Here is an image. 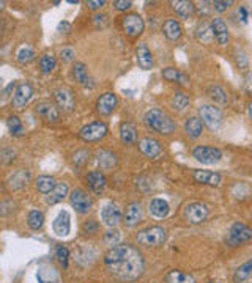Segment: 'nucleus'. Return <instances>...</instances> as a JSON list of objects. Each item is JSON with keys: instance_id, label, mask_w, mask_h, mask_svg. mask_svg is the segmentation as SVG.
Returning <instances> with one entry per match:
<instances>
[{"instance_id": "f03ea898", "label": "nucleus", "mask_w": 252, "mask_h": 283, "mask_svg": "<svg viewBox=\"0 0 252 283\" xmlns=\"http://www.w3.org/2000/svg\"><path fill=\"white\" fill-rule=\"evenodd\" d=\"M144 120L151 131L161 134V136H170V134L175 131V127H177L172 117H169L164 110H161V109L148 110L145 113Z\"/></svg>"}, {"instance_id": "a18cd8bd", "label": "nucleus", "mask_w": 252, "mask_h": 283, "mask_svg": "<svg viewBox=\"0 0 252 283\" xmlns=\"http://www.w3.org/2000/svg\"><path fill=\"white\" fill-rule=\"evenodd\" d=\"M235 61H236V66L240 69H246L248 65H249L248 57L241 51V49H235Z\"/></svg>"}, {"instance_id": "4be33fe9", "label": "nucleus", "mask_w": 252, "mask_h": 283, "mask_svg": "<svg viewBox=\"0 0 252 283\" xmlns=\"http://www.w3.org/2000/svg\"><path fill=\"white\" fill-rule=\"evenodd\" d=\"M185 132L189 139H199L204 132V121L199 117H189L185 123Z\"/></svg>"}, {"instance_id": "20e7f679", "label": "nucleus", "mask_w": 252, "mask_h": 283, "mask_svg": "<svg viewBox=\"0 0 252 283\" xmlns=\"http://www.w3.org/2000/svg\"><path fill=\"white\" fill-rule=\"evenodd\" d=\"M251 239H252V228L248 226L246 223L236 222L230 226L229 235H227V244L230 247H236L240 244H244Z\"/></svg>"}, {"instance_id": "09e8293b", "label": "nucleus", "mask_w": 252, "mask_h": 283, "mask_svg": "<svg viewBox=\"0 0 252 283\" xmlns=\"http://www.w3.org/2000/svg\"><path fill=\"white\" fill-rule=\"evenodd\" d=\"M59 57H60V60L63 63H68V61H71L76 57V52H74V49H71V47H63L62 51H60Z\"/></svg>"}, {"instance_id": "2eb2a0df", "label": "nucleus", "mask_w": 252, "mask_h": 283, "mask_svg": "<svg viewBox=\"0 0 252 283\" xmlns=\"http://www.w3.org/2000/svg\"><path fill=\"white\" fill-rule=\"evenodd\" d=\"M117 104H118V99L114 93H104L98 98L96 110L98 113H101V115H110V113L115 110Z\"/></svg>"}, {"instance_id": "ea45409f", "label": "nucleus", "mask_w": 252, "mask_h": 283, "mask_svg": "<svg viewBox=\"0 0 252 283\" xmlns=\"http://www.w3.org/2000/svg\"><path fill=\"white\" fill-rule=\"evenodd\" d=\"M27 223H29V226L32 230H40L44 223V214L41 211H37V209L30 211L29 217H27Z\"/></svg>"}, {"instance_id": "6e6552de", "label": "nucleus", "mask_w": 252, "mask_h": 283, "mask_svg": "<svg viewBox=\"0 0 252 283\" xmlns=\"http://www.w3.org/2000/svg\"><path fill=\"white\" fill-rule=\"evenodd\" d=\"M122 25H123V30L125 33L128 35L131 38H136L139 35H142L145 24H144V19L139 16V14H126V16L122 19Z\"/></svg>"}, {"instance_id": "5fc2aeb1", "label": "nucleus", "mask_w": 252, "mask_h": 283, "mask_svg": "<svg viewBox=\"0 0 252 283\" xmlns=\"http://www.w3.org/2000/svg\"><path fill=\"white\" fill-rule=\"evenodd\" d=\"M238 16H240L243 24L248 22V10H246V6H240V8H238Z\"/></svg>"}, {"instance_id": "473e14b6", "label": "nucleus", "mask_w": 252, "mask_h": 283, "mask_svg": "<svg viewBox=\"0 0 252 283\" xmlns=\"http://www.w3.org/2000/svg\"><path fill=\"white\" fill-rule=\"evenodd\" d=\"M38 65L43 74H51L55 69V66H57V59H55V55L52 54H44L43 57H40Z\"/></svg>"}, {"instance_id": "f704fd0d", "label": "nucleus", "mask_w": 252, "mask_h": 283, "mask_svg": "<svg viewBox=\"0 0 252 283\" xmlns=\"http://www.w3.org/2000/svg\"><path fill=\"white\" fill-rule=\"evenodd\" d=\"M33 59H35V51L30 44H24L18 49L16 60H18V63H21V65H27V63H30Z\"/></svg>"}, {"instance_id": "3c124183", "label": "nucleus", "mask_w": 252, "mask_h": 283, "mask_svg": "<svg viewBox=\"0 0 252 283\" xmlns=\"http://www.w3.org/2000/svg\"><path fill=\"white\" fill-rule=\"evenodd\" d=\"M114 6L118 10V11H126V10H129L132 3L129 2V0H115L114 2Z\"/></svg>"}, {"instance_id": "ddd939ff", "label": "nucleus", "mask_w": 252, "mask_h": 283, "mask_svg": "<svg viewBox=\"0 0 252 283\" xmlns=\"http://www.w3.org/2000/svg\"><path fill=\"white\" fill-rule=\"evenodd\" d=\"M54 99L55 102H57L59 107L63 110V112H71L74 109V95L73 91L66 88V87H62V88H57L54 91Z\"/></svg>"}, {"instance_id": "2f4dec72", "label": "nucleus", "mask_w": 252, "mask_h": 283, "mask_svg": "<svg viewBox=\"0 0 252 283\" xmlns=\"http://www.w3.org/2000/svg\"><path fill=\"white\" fill-rule=\"evenodd\" d=\"M170 105H172L173 110L183 112L189 105V96L186 93H183V91H175L172 99H170Z\"/></svg>"}, {"instance_id": "4d7b16f0", "label": "nucleus", "mask_w": 252, "mask_h": 283, "mask_svg": "<svg viewBox=\"0 0 252 283\" xmlns=\"http://www.w3.org/2000/svg\"><path fill=\"white\" fill-rule=\"evenodd\" d=\"M246 87H248L249 91H252V73H249L248 77H246Z\"/></svg>"}, {"instance_id": "864d4df0", "label": "nucleus", "mask_w": 252, "mask_h": 283, "mask_svg": "<svg viewBox=\"0 0 252 283\" xmlns=\"http://www.w3.org/2000/svg\"><path fill=\"white\" fill-rule=\"evenodd\" d=\"M104 0H90V2H87L88 5V8H92V10H98V8H101V6H104Z\"/></svg>"}, {"instance_id": "9d476101", "label": "nucleus", "mask_w": 252, "mask_h": 283, "mask_svg": "<svg viewBox=\"0 0 252 283\" xmlns=\"http://www.w3.org/2000/svg\"><path fill=\"white\" fill-rule=\"evenodd\" d=\"M69 200H71V204L76 212H79V214H87L92 209V198L82 189H74L71 195H69Z\"/></svg>"}, {"instance_id": "c03bdc74", "label": "nucleus", "mask_w": 252, "mask_h": 283, "mask_svg": "<svg viewBox=\"0 0 252 283\" xmlns=\"http://www.w3.org/2000/svg\"><path fill=\"white\" fill-rule=\"evenodd\" d=\"M55 257H57L59 263L63 266V267H68V258H69V250L66 247L63 245H59L57 250H55Z\"/></svg>"}, {"instance_id": "a878e982", "label": "nucleus", "mask_w": 252, "mask_h": 283, "mask_svg": "<svg viewBox=\"0 0 252 283\" xmlns=\"http://www.w3.org/2000/svg\"><path fill=\"white\" fill-rule=\"evenodd\" d=\"M150 214L155 216L158 219H164L169 216V203H167L166 200H163V198H153V200L150 202Z\"/></svg>"}, {"instance_id": "0eeeda50", "label": "nucleus", "mask_w": 252, "mask_h": 283, "mask_svg": "<svg viewBox=\"0 0 252 283\" xmlns=\"http://www.w3.org/2000/svg\"><path fill=\"white\" fill-rule=\"evenodd\" d=\"M107 136V124L104 121H93L79 131V137L85 142H96Z\"/></svg>"}, {"instance_id": "4468645a", "label": "nucleus", "mask_w": 252, "mask_h": 283, "mask_svg": "<svg viewBox=\"0 0 252 283\" xmlns=\"http://www.w3.org/2000/svg\"><path fill=\"white\" fill-rule=\"evenodd\" d=\"M139 150L144 156L150 159H156L158 156L163 154V146L156 140V139H151V137H144L142 140H139Z\"/></svg>"}, {"instance_id": "de8ad7c7", "label": "nucleus", "mask_w": 252, "mask_h": 283, "mask_svg": "<svg viewBox=\"0 0 252 283\" xmlns=\"http://www.w3.org/2000/svg\"><path fill=\"white\" fill-rule=\"evenodd\" d=\"M211 5H213V10L214 11L224 13L227 8H230V6L233 5V2H232V0H214Z\"/></svg>"}, {"instance_id": "bf43d9fd", "label": "nucleus", "mask_w": 252, "mask_h": 283, "mask_svg": "<svg viewBox=\"0 0 252 283\" xmlns=\"http://www.w3.org/2000/svg\"><path fill=\"white\" fill-rule=\"evenodd\" d=\"M248 115H249V118L252 120V102L248 104Z\"/></svg>"}, {"instance_id": "e433bc0d", "label": "nucleus", "mask_w": 252, "mask_h": 283, "mask_svg": "<svg viewBox=\"0 0 252 283\" xmlns=\"http://www.w3.org/2000/svg\"><path fill=\"white\" fill-rule=\"evenodd\" d=\"M207 93L216 104H226L227 102L226 90H224L222 87H219V85H211V87H208Z\"/></svg>"}, {"instance_id": "bb28decb", "label": "nucleus", "mask_w": 252, "mask_h": 283, "mask_svg": "<svg viewBox=\"0 0 252 283\" xmlns=\"http://www.w3.org/2000/svg\"><path fill=\"white\" fill-rule=\"evenodd\" d=\"M120 140L125 145H132L137 142V131L131 123H122L120 126Z\"/></svg>"}, {"instance_id": "4c0bfd02", "label": "nucleus", "mask_w": 252, "mask_h": 283, "mask_svg": "<svg viewBox=\"0 0 252 283\" xmlns=\"http://www.w3.org/2000/svg\"><path fill=\"white\" fill-rule=\"evenodd\" d=\"M252 274V260L246 261L244 264H241L240 267L235 271V275H233V280L235 283H243L244 280L249 279V275Z\"/></svg>"}, {"instance_id": "39448f33", "label": "nucleus", "mask_w": 252, "mask_h": 283, "mask_svg": "<svg viewBox=\"0 0 252 283\" xmlns=\"http://www.w3.org/2000/svg\"><path fill=\"white\" fill-rule=\"evenodd\" d=\"M199 115H200V120L204 121V124H207L211 131H218L219 126L222 123V113L218 107H214V105H210V104H205V105H200L199 107Z\"/></svg>"}, {"instance_id": "6e6d98bb", "label": "nucleus", "mask_w": 252, "mask_h": 283, "mask_svg": "<svg viewBox=\"0 0 252 283\" xmlns=\"http://www.w3.org/2000/svg\"><path fill=\"white\" fill-rule=\"evenodd\" d=\"M69 30H71V25H69V22H66V20H62V22L59 24V32L60 33H68Z\"/></svg>"}, {"instance_id": "7c9ffc66", "label": "nucleus", "mask_w": 252, "mask_h": 283, "mask_svg": "<svg viewBox=\"0 0 252 283\" xmlns=\"http://www.w3.org/2000/svg\"><path fill=\"white\" fill-rule=\"evenodd\" d=\"M195 37L200 42H205V44H210V42L213 41L214 35H213V28H211V24H207V22H202L197 30H195Z\"/></svg>"}, {"instance_id": "c85d7f7f", "label": "nucleus", "mask_w": 252, "mask_h": 283, "mask_svg": "<svg viewBox=\"0 0 252 283\" xmlns=\"http://www.w3.org/2000/svg\"><path fill=\"white\" fill-rule=\"evenodd\" d=\"M35 186H37V190H38L40 194L49 195L54 190V187L57 186V184H55V180L52 178V176L43 175V176H40V178L37 180Z\"/></svg>"}, {"instance_id": "9b49d317", "label": "nucleus", "mask_w": 252, "mask_h": 283, "mask_svg": "<svg viewBox=\"0 0 252 283\" xmlns=\"http://www.w3.org/2000/svg\"><path fill=\"white\" fill-rule=\"evenodd\" d=\"M33 96V88L30 83L22 82L16 87L15 95H13V107L15 109H24Z\"/></svg>"}, {"instance_id": "cd10ccee", "label": "nucleus", "mask_w": 252, "mask_h": 283, "mask_svg": "<svg viewBox=\"0 0 252 283\" xmlns=\"http://www.w3.org/2000/svg\"><path fill=\"white\" fill-rule=\"evenodd\" d=\"M66 195H68V184L66 182H59L57 186L54 187L52 192L47 195V203L49 204H57Z\"/></svg>"}, {"instance_id": "b1692460", "label": "nucleus", "mask_w": 252, "mask_h": 283, "mask_svg": "<svg viewBox=\"0 0 252 283\" xmlns=\"http://www.w3.org/2000/svg\"><path fill=\"white\" fill-rule=\"evenodd\" d=\"M96 161L100 167L103 170H112L114 167H117L118 164V159H117V154L112 153L109 150H101L96 153Z\"/></svg>"}, {"instance_id": "dca6fc26", "label": "nucleus", "mask_w": 252, "mask_h": 283, "mask_svg": "<svg viewBox=\"0 0 252 283\" xmlns=\"http://www.w3.org/2000/svg\"><path fill=\"white\" fill-rule=\"evenodd\" d=\"M37 113H38L40 117H43L46 121H49V123H57L59 120H60L59 109L55 107L52 102H49V101L40 102L37 105Z\"/></svg>"}, {"instance_id": "72a5a7b5", "label": "nucleus", "mask_w": 252, "mask_h": 283, "mask_svg": "<svg viewBox=\"0 0 252 283\" xmlns=\"http://www.w3.org/2000/svg\"><path fill=\"white\" fill-rule=\"evenodd\" d=\"M166 283H195L192 275L181 271H170L166 275Z\"/></svg>"}, {"instance_id": "79ce46f5", "label": "nucleus", "mask_w": 252, "mask_h": 283, "mask_svg": "<svg viewBox=\"0 0 252 283\" xmlns=\"http://www.w3.org/2000/svg\"><path fill=\"white\" fill-rule=\"evenodd\" d=\"M6 126H8V129L11 132V136H15V137H19V136H22L24 134V126L22 123H21V120L18 117H10L8 120H6Z\"/></svg>"}, {"instance_id": "a211bd4d", "label": "nucleus", "mask_w": 252, "mask_h": 283, "mask_svg": "<svg viewBox=\"0 0 252 283\" xmlns=\"http://www.w3.org/2000/svg\"><path fill=\"white\" fill-rule=\"evenodd\" d=\"M142 221V206L139 202H132L128 204L125 212V225L126 226H134Z\"/></svg>"}, {"instance_id": "49530a36", "label": "nucleus", "mask_w": 252, "mask_h": 283, "mask_svg": "<svg viewBox=\"0 0 252 283\" xmlns=\"http://www.w3.org/2000/svg\"><path fill=\"white\" fill-rule=\"evenodd\" d=\"M88 158H90V153L87 151V150H79V151H76L74 153V156H73V162L78 167H81V165H84L85 162L88 161Z\"/></svg>"}, {"instance_id": "412c9836", "label": "nucleus", "mask_w": 252, "mask_h": 283, "mask_svg": "<svg viewBox=\"0 0 252 283\" xmlns=\"http://www.w3.org/2000/svg\"><path fill=\"white\" fill-rule=\"evenodd\" d=\"M136 60L142 69H151L153 68V55L150 52V49L147 47L144 42H141V44L136 47Z\"/></svg>"}, {"instance_id": "f3484780", "label": "nucleus", "mask_w": 252, "mask_h": 283, "mask_svg": "<svg viewBox=\"0 0 252 283\" xmlns=\"http://www.w3.org/2000/svg\"><path fill=\"white\" fill-rule=\"evenodd\" d=\"M71 219H69V214L66 211H62L60 214L55 217L54 221V233L60 238H65L69 235V230H71Z\"/></svg>"}, {"instance_id": "1a4fd4ad", "label": "nucleus", "mask_w": 252, "mask_h": 283, "mask_svg": "<svg viewBox=\"0 0 252 283\" xmlns=\"http://www.w3.org/2000/svg\"><path fill=\"white\" fill-rule=\"evenodd\" d=\"M208 208L207 204L204 203H191L188 204L186 209H185V217L189 223L192 225H199V223H204L207 219H208Z\"/></svg>"}, {"instance_id": "37998d69", "label": "nucleus", "mask_w": 252, "mask_h": 283, "mask_svg": "<svg viewBox=\"0 0 252 283\" xmlns=\"http://www.w3.org/2000/svg\"><path fill=\"white\" fill-rule=\"evenodd\" d=\"M104 243L110 247H115L120 243V231L118 230H109L106 235H104Z\"/></svg>"}, {"instance_id": "8fccbe9b", "label": "nucleus", "mask_w": 252, "mask_h": 283, "mask_svg": "<svg viewBox=\"0 0 252 283\" xmlns=\"http://www.w3.org/2000/svg\"><path fill=\"white\" fill-rule=\"evenodd\" d=\"M93 20H95L96 28H104V27H107V24H109L107 16H104V14H96V16L93 18Z\"/></svg>"}, {"instance_id": "7ed1b4c3", "label": "nucleus", "mask_w": 252, "mask_h": 283, "mask_svg": "<svg viewBox=\"0 0 252 283\" xmlns=\"http://www.w3.org/2000/svg\"><path fill=\"white\" fill-rule=\"evenodd\" d=\"M167 239V231L166 228L159 225H153L148 226V228H144L141 230L136 235V241L139 245H144V247H159L166 243Z\"/></svg>"}, {"instance_id": "f257e3e1", "label": "nucleus", "mask_w": 252, "mask_h": 283, "mask_svg": "<svg viewBox=\"0 0 252 283\" xmlns=\"http://www.w3.org/2000/svg\"><path fill=\"white\" fill-rule=\"evenodd\" d=\"M106 269L120 282H131L136 280L144 272V258L134 245L122 244L115 245L106 253L104 257Z\"/></svg>"}, {"instance_id": "393cba45", "label": "nucleus", "mask_w": 252, "mask_h": 283, "mask_svg": "<svg viewBox=\"0 0 252 283\" xmlns=\"http://www.w3.org/2000/svg\"><path fill=\"white\" fill-rule=\"evenodd\" d=\"M163 32L170 41H177L183 35V28H181V24L177 19H167L163 25Z\"/></svg>"}, {"instance_id": "5701e85b", "label": "nucleus", "mask_w": 252, "mask_h": 283, "mask_svg": "<svg viewBox=\"0 0 252 283\" xmlns=\"http://www.w3.org/2000/svg\"><path fill=\"white\" fill-rule=\"evenodd\" d=\"M87 182L95 194H101L104 187H106V176H104L100 170H93V172H90L87 175Z\"/></svg>"}, {"instance_id": "6ab92c4d", "label": "nucleus", "mask_w": 252, "mask_h": 283, "mask_svg": "<svg viewBox=\"0 0 252 283\" xmlns=\"http://www.w3.org/2000/svg\"><path fill=\"white\" fill-rule=\"evenodd\" d=\"M211 28H213L214 40L218 41L221 46H226L229 42V27H227V24L224 22L222 19L216 18V19L211 20Z\"/></svg>"}, {"instance_id": "13d9d810", "label": "nucleus", "mask_w": 252, "mask_h": 283, "mask_svg": "<svg viewBox=\"0 0 252 283\" xmlns=\"http://www.w3.org/2000/svg\"><path fill=\"white\" fill-rule=\"evenodd\" d=\"M15 85H16V83L13 82V83H10V85H8V87H6V90H5V96H8V93H10V91H11L13 88H15Z\"/></svg>"}, {"instance_id": "f8f14e48", "label": "nucleus", "mask_w": 252, "mask_h": 283, "mask_svg": "<svg viewBox=\"0 0 252 283\" xmlns=\"http://www.w3.org/2000/svg\"><path fill=\"white\" fill-rule=\"evenodd\" d=\"M101 221L103 223L109 226V228H114L118 223L122 222V209L117 203H107L106 206L101 211Z\"/></svg>"}, {"instance_id": "c9c22d12", "label": "nucleus", "mask_w": 252, "mask_h": 283, "mask_svg": "<svg viewBox=\"0 0 252 283\" xmlns=\"http://www.w3.org/2000/svg\"><path fill=\"white\" fill-rule=\"evenodd\" d=\"M73 74H74V79L78 81L81 85H88L90 83V76H88V69L84 63H76L73 66Z\"/></svg>"}, {"instance_id": "c756f323", "label": "nucleus", "mask_w": 252, "mask_h": 283, "mask_svg": "<svg viewBox=\"0 0 252 283\" xmlns=\"http://www.w3.org/2000/svg\"><path fill=\"white\" fill-rule=\"evenodd\" d=\"M173 10L177 11L180 18L188 19L189 16H192V13L195 10V6L192 2H186V0H180V2H172Z\"/></svg>"}, {"instance_id": "a19ab883", "label": "nucleus", "mask_w": 252, "mask_h": 283, "mask_svg": "<svg viewBox=\"0 0 252 283\" xmlns=\"http://www.w3.org/2000/svg\"><path fill=\"white\" fill-rule=\"evenodd\" d=\"M29 172H18V173H15L11 176V180H10V187L11 189H22L25 184H27V181H29Z\"/></svg>"}, {"instance_id": "052dcab7", "label": "nucleus", "mask_w": 252, "mask_h": 283, "mask_svg": "<svg viewBox=\"0 0 252 283\" xmlns=\"http://www.w3.org/2000/svg\"><path fill=\"white\" fill-rule=\"evenodd\" d=\"M208 283H221V282H208Z\"/></svg>"}, {"instance_id": "423d86ee", "label": "nucleus", "mask_w": 252, "mask_h": 283, "mask_svg": "<svg viewBox=\"0 0 252 283\" xmlns=\"http://www.w3.org/2000/svg\"><path fill=\"white\" fill-rule=\"evenodd\" d=\"M192 158L197 159L200 164L213 165V164H218V162L222 159V153H221V150H218V148L199 145L192 150Z\"/></svg>"}, {"instance_id": "aec40b11", "label": "nucleus", "mask_w": 252, "mask_h": 283, "mask_svg": "<svg viewBox=\"0 0 252 283\" xmlns=\"http://www.w3.org/2000/svg\"><path fill=\"white\" fill-rule=\"evenodd\" d=\"M192 178L197 182L208 184V186H219L221 184V175L214 172H207V170H194Z\"/></svg>"}, {"instance_id": "58836bf2", "label": "nucleus", "mask_w": 252, "mask_h": 283, "mask_svg": "<svg viewBox=\"0 0 252 283\" xmlns=\"http://www.w3.org/2000/svg\"><path fill=\"white\" fill-rule=\"evenodd\" d=\"M163 76H164V79L170 81V82H178V83H181V85H188L186 76L181 74L177 68H166V69L163 71Z\"/></svg>"}, {"instance_id": "603ef678", "label": "nucleus", "mask_w": 252, "mask_h": 283, "mask_svg": "<svg viewBox=\"0 0 252 283\" xmlns=\"http://www.w3.org/2000/svg\"><path fill=\"white\" fill-rule=\"evenodd\" d=\"M98 228H100V225H98L96 222H93V221H90V222H87L85 225H84V230H85V233H96Z\"/></svg>"}]
</instances>
